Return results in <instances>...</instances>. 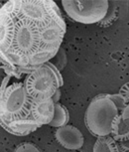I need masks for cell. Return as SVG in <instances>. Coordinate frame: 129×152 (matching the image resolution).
Wrapping results in <instances>:
<instances>
[{
  "label": "cell",
  "mask_w": 129,
  "mask_h": 152,
  "mask_svg": "<svg viewBox=\"0 0 129 152\" xmlns=\"http://www.w3.org/2000/svg\"><path fill=\"white\" fill-rule=\"evenodd\" d=\"M121 113L107 94L93 97L85 110V123L91 135L95 137L110 136L114 118Z\"/></svg>",
  "instance_id": "1"
},
{
  "label": "cell",
  "mask_w": 129,
  "mask_h": 152,
  "mask_svg": "<svg viewBox=\"0 0 129 152\" xmlns=\"http://www.w3.org/2000/svg\"><path fill=\"white\" fill-rule=\"evenodd\" d=\"M33 99L28 94L24 84L13 83L0 96V116L2 121L26 118L31 115Z\"/></svg>",
  "instance_id": "2"
},
{
  "label": "cell",
  "mask_w": 129,
  "mask_h": 152,
  "mask_svg": "<svg viewBox=\"0 0 129 152\" xmlns=\"http://www.w3.org/2000/svg\"><path fill=\"white\" fill-rule=\"evenodd\" d=\"M62 5L71 20L82 24H98L109 9L107 0H63Z\"/></svg>",
  "instance_id": "3"
},
{
  "label": "cell",
  "mask_w": 129,
  "mask_h": 152,
  "mask_svg": "<svg viewBox=\"0 0 129 152\" xmlns=\"http://www.w3.org/2000/svg\"><path fill=\"white\" fill-rule=\"evenodd\" d=\"M41 47L39 24L26 18L17 20L11 52L29 59L35 55Z\"/></svg>",
  "instance_id": "4"
},
{
  "label": "cell",
  "mask_w": 129,
  "mask_h": 152,
  "mask_svg": "<svg viewBox=\"0 0 129 152\" xmlns=\"http://www.w3.org/2000/svg\"><path fill=\"white\" fill-rule=\"evenodd\" d=\"M24 86L33 100L52 99L60 88L55 76L45 65L31 73L26 79Z\"/></svg>",
  "instance_id": "5"
},
{
  "label": "cell",
  "mask_w": 129,
  "mask_h": 152,
  "mask_svg": "<svg viewBox=\"0 0 129 152\" xmlns=\"http://www.w3.org/2000/svg\"><path fill=\"white\" fill-rule=\"evenodd\" d=\"M41 46L44 48H61L66 30L48 17L44 23L39 24Z\"/></svg>",
  "instance_id": "6"
},
{
  "label": "cell",
  "mask_w": 129,
  "mask_h": 152,
  "mask_svg": "<svg viewBox=\"0 0 129 152\" xmlns=\"http://www.w3.org/2000/svg\"><path fill=\"white\" fill-rule=\"evenodd\" d=\"M55 138L60 145L71 151L79 150L85 144V137L82 131L70 124L57 128Z\"/></svg>",
  "instance_id": "7"
},
{
  "label": "cell",
  "mask_w": 129,
  "mask_h": 152,
  "mask_svg": "<svg viewBox=\"0 0 129 152\" xmlns=\"http://www.w3.org/2000/svg\"><path fill=\"white\" fill-rule=\"evenodd\" d=\"M16 21L6 12L0 11V50L1 53H8L11 50L15 32Z\"/></svg>",
  "instance_id": "8"
},
{
  "label": "cell",
  "mask_w": 129,
  "mask_h": 152,
  "mask_svg": "<svg viewBox=\"0 0 129 152\" xmlns=\"http://www.w3.org/2000/svg\"><path fill=\"white\" fill-rule=\"evenodd\" d=\"M43 0H23L21 1V18H26L36 24H42L48 19Z\"/></svg>",
  "instance_id": "9"
},
{
  "label": "cell",
  "mask_w": 129,
  "mask_h": 152,
  "mask_svg": "<svg viewBox=\"0 0 129 152\" xmlns=\"http://www.w3.org/2000/svg\"><path fill=\"white\" fill-rule=\"evenodd\" d=\"M55 104L52 99L33 100L31 115L41 125H49L55 115Z\"/></svg>",
  "instance_id": "10"
},
{
  "label": "cell",
  "mask_w": 129,
  "mask_h": 152,
  "mask_svg": "<svg viewBox=\"0 0 129 152\" xmlns=\"http://www.w3.org/2000/svg\"><path fill=\"white\" fill-rule=\"evenodd\" d=\"M1 126L10 134L16 136H26L30 133L36 131L41 127V124L38 123L32 116L26 117V118H20L13 120V121H2Z\"/></svg>",
  "instance_id": "11"
},
{
  "label": "cell",
  "mask_w": 129,
  "mask_h": 152,
  "mask_svg": "<svg viewBox=\"0 0 129 152\" xmlns=\"http://www.w3.org/2000/svg\"><path fill=\"white\" fill-rule=\"evenodd\" d=\"M110 136L116 142H128L129 141V126L124 121L121 113L114 118L111 127Z\"/></svg>",
  "instance_id": "12"
},
{
  "label": "cell",
  "mask_w": 129,
  "mask_h": 152,
  "mask_svg": "<svg viewBox=\"0 0 129 152\" xmlns=\"http://www.w3.org/2000/svg\"><path fill=\"white\" fill-rule=\"evenodd\" d=\"M60 48H44L41 47L35 55L29 58V65L31 66H41L50 62L55 58Z\"/></svg>",
  "instance_id": "13"
},
{
  "label": "cell",
  "mask_w": 129,
  "mask_h": 152,
  "mask_svg": "<svg viewBox=\"0 0 129 152\" xmlns=\"http://www.w3.org/2000/svg\"><path fill=\"white\" fill-rule=\"evenodd\" d=\"M70 121V113H69L68 108L61 104H55V115L52 120V122L49 124L51 127H63V126L68 125Z\"/></svg>",
  "instance_id": "14"
},
{
  "label": "cell",
  "mask_w": 129,
  "mask_h": 152,
  "mask_svg": "<svg viewBox=\"0 0 129 152\" xmlns=\"http://www.w3.org/2000/svg\"><path fill=\"white\" fill-rule=\"evenodd\" d=\"M93 152H120L117 142L111 136L98 137L94 142Z\"/></svg>",
  "instance_id": "15"
},
{
  "label": "cell",
  "mask_w": 129,
  "mask_h": 152,
  "mask_svg": "<svg viewBox=\"0 0 129 152\" xmlns=\"http://www.w3.org/2000/svg\"><path fill=\"white\" fill-rule=\"evenodd\" d=\"M43 2H44L46 10H47V12H48L49 18L51 20H53L54 22H56L58 25H60L64 30H66L65 20L63 18L61 11H60L59 7L57 6V4L54 1H50V0H46V1H43Z\"/></svg>",
  "instance_id": "16"
},
{
  "label": "cell",
  "mask_w": 129,
  "mask_h": 152,
  "mask_svg": "<svg viewBox=\"0 0 129 152\" xmlns=\"http://www.w3.org/2000/svg\"><path fill=\"white\" fill-rule=\"evenodd\" d=\"M118 17V6L114 1H109V9H108L106 16L101 22L98 23L100 27H108L112 25Z\"/></svg>",
  "instance_id": "17"
},
{
  "label": "cell",
  "mask_w": 129,
  "mask_h": 152,
  "mask_svg": "<svg viewBox=\"0 0 129 152\" xmlns=\"http://www.w3.org/2000/svg\"><path fill=\"white\" fill-rule=\"evenodd\" d=\"M0 11L6 12L15 20H18L21 18V1H7Z\"/></svg>",
  "instance_id": "18"
},
{
  "label": "cell",
  "mask_w": 129,
  "mask_h": 152,
  "mask_svg": "<svg viewBox=\"0 0 129 152\" xmlns=\"http://www.w3.org/2000/svg\"><path fill=\"white\" fill-rule=\"evenodd\" d=\"M51 63H53V64L58 68V70L60 72H62L64 70L65 67L67 66V63H68V56H67V53H66L64 48L61 47L59 49L57 55L55 56V58L53 59V61Z\"/></svg>",
  "instance_id": "19"
},
{
  "label": "cell",
  "mask_w": 129,
  "mask_h": 152,
  "mask_svg": "<svg viewBox=\"0 0 129 152\" xmlns=\"http://www.w3.org/2000/svg\"><path fill=\"white\" fill-rule=\"evenodd\" d=\"M13 152H42L38 146L30 142H24L19 144Z\"/></svg>",
  "instance_id": "20"
},
{
  "label": "cell",
  "mask_w": 129,
  "mask_h": 152,
  "mask_svg": "<svg viewBox=\"0 0 129 152\" xmlns=\"http://www.w3.org/2000/svg\"><path fill=\"white\" fill-rule=\"evenodd\" d=\"M108 96L112 99V102L117 105L118 110H120V113H122V110L127 107L128 104L126 102V99L123 97L119 93L118 94H108Z\"/></svg>",
  "instance_id": "21"
},
{
  "label": "cell",
  "mask_w": 129,
  "mask_h": 152,
  "mask_svg": "<svg viewBox=\"0 0 129 152\" xmlns=\"http://www.w3.org/2000/svg\"><path fill=\"white\" fill-rule=\"evenodd\" d=\"M45 66L47 68H49V70H50L52 72V74L55 76V78L57 80V83H58V86H59V88H61L63 85H64V80H63V77H62V74H61V72H60L58 70V68L56 67L55 65L53 64V63H51V62H48V63H46Z\"/></svg>",
  "instance_id": "22"
},
{
  "label": "cell",
  "mask_w": 129,
  "mask_h": 152,
  "mask_svg": "<svg viewBox=\"0 0 129 152\" xmlns=\"http://www.w3.org/2000/svg\"><path fill=\"white\" fill-rule=\"evenodd\" d=\"M119 94L124 97L126 99V102H127V104H129V82L126 83V84H124L121 88H120Z\"/></svg>",
  "instance_id": "23"
},
{
  "label": "cell",
  "mask_w": 129,
  "mask_h": 152,
  "mask_svg": "<svg viewBox=\"0 0 129 152\" xmlns=\"http://www.w3.org/2000/svg\"><path fill=\"white\" fill-rule=\"evenodd\" d=\"M11 77L10 76H5L3 80H2V84H1V88H0V96H3L4 93H5V91L7 90V88L9 87L8 86V82H9V80H10Z\"/></svg>",
  "instance_id": "24"
},
{
  "label": "cell",
  "mask_w": 129,
  "mask_h": 152,
  "mask_svg": "<svg viewBox=\"0 0 129 152\" xmlns=\"http://www.w3.org/2000/svg\"><path fill=\"white\" fill-rule=\"evenodd\" d=\"M121 115L123 117V119H124V121L127 123V125L129 126V104L122 110Z\"/></svg>",
  "instance_id": "25"
},
{
  "label": "cell",
  "mask_w": 129,
  "mask_h": 152,
  "mask_svg": "<svg viewBox=\"0 0 129 152\" xmlns=\"http://www.w3.org/2000/svg\"><path fill=\"white\" fill-rule=\"evenodd\" d=\"M61 94H62L61 90L58 88L57 91L55 93V94H54L53 97H52V99H53V102H55V104H59V100H60V99H61Z\"/></svg>",
  "instance_id": "26"
},
{
  "label": "cell",
  "mask_w": 129,
  "mask_h": 152,
  "mask_svg": "<svg viewBox=\"0 0 129 152\" xmlns=\"http://www.w3.org/2000/svg\"><path fill=\"white\" fill-rule=\"evenodd\" d=\"M128 152H129V151H128Z\"/></svg>",
  "instance_id": "27"
}]
</instances>
